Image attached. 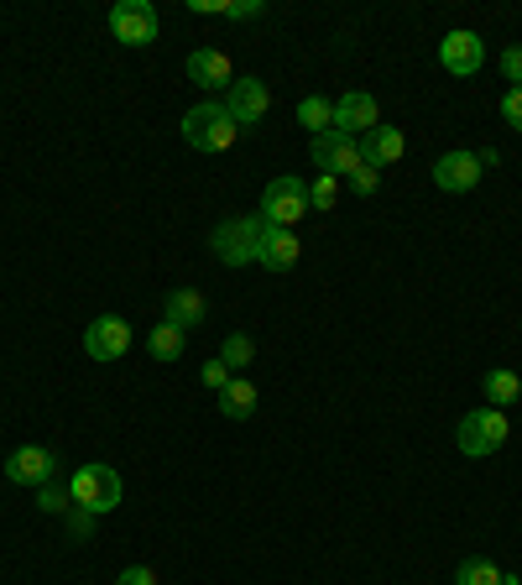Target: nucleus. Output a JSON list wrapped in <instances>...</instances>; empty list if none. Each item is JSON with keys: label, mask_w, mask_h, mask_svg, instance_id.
I'll return each instance as SVG.
<instances>
[{"label": "nucleus", "mask_w": 522, "mask_h": 585, "mask_svg": "<svg viewBox=\"0 0 522 585\" xmlns=\"http://www.w3.org/2000/svg\"><path fill=\"white\" fill-rule=\"evenodd\" d=\"M199 382L209 387V392H225V387H230V371H225V366H220V356H215V361H204Z\"/></svg>", "instance_id": "obj_27"}, {"label": "nucleus", "mask_w": 522, "mask_h": 585, "mask_svg": "<svg viewBox=\"0 0 522 585\" xmlns=\"http://www.w3.org/2000/svg\"><path fill=\"white\" fill-rule=\"evenodd\" d=\"M481 152H444L434 162V183H439L444 194H470L476 183H481Z\"/></svg>", "instance_id": "obj_11"}, {"label": "nucleus", "mask_w": 522, "mask_h": 585, "mask_svg": "<svg viewBox=\"0 0 522 585\" xmlns=\"http://www.w3.org/2000/svg\"><path fill=\"white\" fill-rule=\"evenodd\" d=\"M183 345H188V335H183L178 324H167V319H162L157 329L146 335V350H152V361H178Z\"/></svg>", "instance_id": "obj_21"}, {"label": "nucleus", "mask_w": 522, "mask_h": 585, "mask_svg": "<svg viewBox=\"0 0 522 585\" xmlns=\"http://www.w3.org/2000/svg\"><path fill=\"white\" fill-rule=\"evenodd\" d=\"M407 152V137H402L398 126H371L361 137V158L366 167H392V162Z\"/></svg>", "instance_id": "obj_16"}, {"label": "nucleus", "mask_w": 522, "mask_h": 585, "mask_svg": "<svg viewBox=\"0 0 522 585\" xmlns=\"http://www.w3.org/2000/svg\"><path fill=\"white\" fill-rule=\"evenodd\" d=\"M162 319L178 324L183 335H188V329H199V324H204V293H199V288H173L167 303H162Z\"/></svg>", "instance_id": "obj_17"}, {"label": "nucleus", "mask_w": 522, "mask_h": 585, "mask_svg": "<svg viewBox=\"0 0 522 585\" xmlns=\"http://www.w3.org/2000/svg\"><path fill=\"white\" fill-rule=\"evenodd\" d=\"M486 408H512L522 398V377L518 371H507V366H497V371H486Z\"/></svg>", "instance_id": "obj_19"}, {"label": "nucleus", "mask_w": 522, "mask_h": 585, "mask_svg": "<svg viewBox=\"0 0 522 585\" xmlns=\"http://www.w3.org/2000/svg\"><path fill=\"white\" fill-rule=\"evenodd\" d=\"M188 84H199V89H230L236 68H230V58H225L220 47H194L188 53Z\"/></svg>", "instance_id": "obj_14"}, {"label": "nucleus", "mask_w": 522, "mask_h": 585, "mask_svg": "<svg viewBox=\"0 0 522 585\" xmlns=\"http://www.w3.org/2000/svg\"><path fill=\"white\" fill-rule=\"evenodd\" d=\"M37 507L47 512V518H63V512H74V491H68V481H53L47 486H37Z\"/></svg>", "instance_id": "obj_23"}, {"label": "nucleus", "mask_w": 522, "mask_h": 585, "mask_svg": "<svg viewBox=\"0 0 522 585\" xmlns=\"http://www.w3.org/2000/svg\"><path fill=\"white\" fill-rule=\"evenodd\" d=\"M58 476V455L47 444H21L17 455L6 461V481L11 486H47Z\"/></svg>", "instance_id": "obj_9"}, {"label": "nucleus", "mask_w": 522, "mask_h": 585, "mask_svg": "<svg viewBox=\"0 0 522 585\" xmlns=\"http://www.w3.org/2000/svg\"><path fill=\"white\" fill-rule=\"evenodd\" d=\"M261 11H267L261 0H230V6H225V17L230 21H251V17H261Z\"/></svg>", "instance_id": "obj_31"}, {"label": "nucleus", "mask_w": 522, "mask_h": 585, "mask_svg": "<svg viewBox=\"0 0 522 585\" xmlns=\"http://www.w3.org/2000/svg\"><path fill=\"white\" fill-rule=\"evenodd\" d=\"M236 137H241V126L230 121L225 100H204L183 116V142L194 147V152H230Z\"/></svg>", "instance_id": "obj_1"}, {"label": "nucleus", "mask_w": 522, "mask_h": 585, "mask_svg": "<svg viewBox=\"0 0 522 585\" xmlns=\"http://www.w3.org/2000/svg\"><path fill=\"white\" fill-rule=\"evenodd\" d=\"M89 528H95V512H84V507H74V512H68V533H74V539H84Z\"/></svg>", "instance_id": "obj_32"}, {"label": "nucleus", "mask_w": 522, "mask_h": 585, "mask_svg": "<svg viewBox=\"0 0 522 585\" xmlns=\"http://www.w3.org/2000/svg\"><path fill=\"white\" fill-rule=\"evenodd\" d=\"M116 585H157V575H152V565H126Z\"/></svg>", "instance_id": "obj_30"}, {"label": "nucleus", "mask_w": 522, "mask_h": 585, "mask_svg": "<svg viewBox=\"0 0 522 585\" xmlns=\"http://www.w3.org/2000/svg\"><path fill=\"white\" fill-rule=\"evenodd\" d=\"M335 199H340V178H314L308 183V209H335Z\"/></svg>", "instance_id": "obj_25"}, {"label": "nucleus", "mask_w": 522, "mask_h": 585, "mask_svg": "<svg viewBox=\"0 0 522 585\" xmlns=\"http://www.w3.org/2000/svg\"><path fill=\"white\" fill-rule=\"evenodd\" d=\"M298 126L308 137H324V131H335V100H324V95H308L298 105Z\"/></svg>", "instance_id": "obj_20"}, {"label": "nucleus", "mask_w": 522, "mask_h": 585, "mask_svg": "<svg viewBox=\"0 0 522 585\" xmlns=\"http://www.w3.org/2000/svg\"><path fill=\"white\" fill-rule=\"evenodd\" d=\"M507 440H512V419H507L502 408H476V413H465L460 429H455V444H460L470 461L497 455Z\"/></svg>", "instance_id": "obj_2"}, {"label": "nucleus", "mask_w": 522, "mask_h": 585, "mask_svg": "<svg viewBox=\"0 0 522 585\" xmlns=\"http://www.w3.org/2000/svg\"><path fill=\"white\" fill-rule=\"evenodd\" d=\"M251 361H257L251 335H225V340H220V366H225V371H246Z\"/></svg>", "instance_id": "obj_22"}, {"label": "nucleus", "mask_w": 522, "mask_h": 585, "mask_svg": "<svg viewBox=\"0 0 522 585\" xmlns=\"http://www.w3.org/2000/svg\"><path fill=\"white\" fill-rule=\"evenodd\" d=\"M455 585H507V575L491 560H465L460 570H455Z\"/></svg>", "instance_id": "obj_24"}, {"label": "nucleus", "mask_w": 522, "mask_h": 585, "mask_svg": "<svg viewBox=\"0 0 522 585\" xmlns=\"http://www.w3.org/2000/svg\"><path fill=\"white\" fill-rule=\"evenodd\" d=\"M126 350H131V324L121 314H100L84 329V356L89 361H121Z\"/></svg>", "instance_id": "obj_8"}, {"label": "nucleus", "mask_w": 522, "mask_h": 585, "mask_svg": "<svg viewBox=\"0 0 522 585\" xmlns=\"http://www.w3.org/2000/svg\"><path fill=\"white\" fill-rule=\"evenodd\" d=\"M371 126H382V110H377L371 95L356 89V95H340V100H335V131H340V137H356V142H361Z\"/></svg>", "instance_id": "obj_13"}, {"label": "nucleus", "mask_w": 522, "mask_h": 585, "mask_svg": "<svg viewBox=\"0 0 522 585\" xmlns=\"http://www.w3.org/2000/svg\"><path fill=\"white\" fill-rule=\"evenodd\" d=\"M439 63L455 74V79H470V74H481L486 63V47L476 32H449V37L439 42Z\"/></svg>", "instance_id": "obj_12"}, {"label": "nucleus", "mask_w": 522, "mask_h": 585, "mask_svg": "<svg viewBox=\"0 0 522 585\" xmlns=\"http://www.w3.org/2000/svg\"><path fill=\"white\" fill-rule=\"evenodd\" d=\"M345 183H350L356 194H377V188H382V167H356Z\"/></svg>", "instance_id": "obj_26"}, {"label": "nucleus", "mask_w": 522, "mask_h": 585, "mask_svg": "<svg viewBox=\"0 0 522 585\" xmlns=\"http://www.w3.org/2000/svg\"><path fill=\"white\" fill-rule=\"evenodd\" d=\"M502 74H507V84H512V89L522 84V42H512V47L502 53Z\"/></svg>", "instance_id": "obj_28"}, {"label": "nucleus", "mask_w": 522, "mask_h": 585, "mask_svg": "<svg viewBox=\"0 0 522 585\" xmlns=\"http://www.w3.org/2000/svg\"><path fill=\"white\" fill-rule=\"evenodd\" d=\"M507 585H522V581H518V575H507Z\"/></svg>", "instance_id": "obj_33"}, {"label": "nucleus", "mask_w": 522, "mask_h": 585, "mask_svg": "<svg viewBox=\"0 0 522 585\" xmlns=\"http://www.w3.org/2000/svg\"><path fill=\"white\" fill-rule=\"evenodd\" d=\"M303 215H308V183L293 178V173H282V178L267 183V194H261V220L278 225V230H293Z\"/></svg>", "instance_id": "obj_5"}, {"label": "nucleus", "mask_w": 522, "mask_h": 585, "mask_svg": "<svg viewBox=\"0 0 522 585\" xmlns=\"http://www.w3.org/2000/svg\"><path fill=\"white\" fill-rule=\"evenodd\" d=\"M502 116H507V126H512V131H522V84L502 95Z\"/></svg>", "instance_id": "obj_29"}, {"label": "nucleus", "mask_w": 522, "mask_h": 585, "mask_svg": "<svg viewBox=\"0 0 522 585\" xmlns=\"http://www.w3.org/2000/svg\"><path fill=\"white\" fill-rule=\"evenodd\" d=\"M225 110H230V121L236 126H257L267 110H272V89L261 79H236L225 89Z\"/></svg>", "instance_id": "obj_10"}, {"label": "nucleus", "mask_w": 522, "mask_h": 585, "mask_svg": "<svg viewBox=\"0 0 522 585\" xmlns=\"http://www.w3.org/2000/svg\"><path fill=\"white\" fill-rule=\"evenodd\" d=\"M68 491H74V507H84V512H95V518H105V512H116L121 507V476L110 470V465H79L74 476H68Z\"/></svg>", "instance_id": "obj_3"}, {"label": "nucleus", "mask_w": 522, "mask_h": 585, "mask_svg": "<svg viewBox=\"0 0 522 585\" xmlns=\"http://www.w3.org/2000/svg\"><path fill=\"white\" fill-rule=\"evenodd\" d=\"M303 257V246L293 230H278V225H267V236H261V251H257V262L267 267V272H293Z\"/></svg>", "instance_id": "obj_15"}, {"label": "nucleus", "mask_w": 522, "mask_h": 585, "mask_svg": "<svg viewBox=\"0 0 522 585\" xmlns=\"http://www.w3.org/2000/svg\"><path fill=\"white\" fill-rule=\"evenodd\" d=\"M257 403H261V392L246 382V377H230V387L220 392V413H225V419H251Z\"/></svg>", "instance_id": "obj_18"}, {"label": "nucleus", "mask_w": 522, "mask_h": 585, "mask_svg": "<svg viewBox=\"0 0 522 585\" xmlns=\"http://www.w3.org/2000/svg\"><path fill=\"white\" fill-rule=\"evenodd\" d=\"M261 236H267V220H261V215H241V220L215 225L209 246H215V257H220L225 267H251L261 251Z\"/></svg>", "instance_id": "obj_4"}, {"label": "nucleus", "mask_w": 522, "mask_h": 585, "mask_svg": "<svg viewBox=\"0 0 522 585\" xmlns=\"http://www.w3.org/2000/svg\"><path fill=\"white\" fill-rule=\"evenodd\" d=\"M110 37L126 42V47L157 42V11H152L146 0H116V6H110Z\"/></svg>", "instance_id": "obj_7"}, {"label": "nucleus", "mask_w": 522, "mask_h": 585, "mask_svg": "<svg viewBox=\"0 0 522 585\" xmlns=\"http://www.w3.org/2000/svg\"><path fill=\"white\" fill-rule=\"evenodd\" d=\"M308 158H314V167H319L324 178H350L356 167H366L361 142H356V137H340V131L314 137V142H308Z\"/></svg>", "instance_id": "obj_6"}]
</instances>
